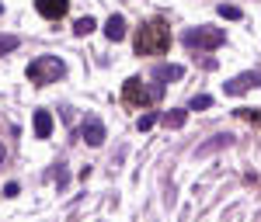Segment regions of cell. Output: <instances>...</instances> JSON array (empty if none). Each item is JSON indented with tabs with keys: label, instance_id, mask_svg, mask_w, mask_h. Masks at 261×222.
Masks as SVG:
<instances>
[{
	"label": "cell",
	"instance_id": "d6986e66",
	"mask_svg": "<svg viewBox=\"0 0 261 222\" xmlns=\"http://www.w3.org/2000/svg\"><path fill=\"white\" fill-rule=\"evenodd\" d=\"M18 191H21V184H14V181H7V184H4V195H7V198H14Z\"/></svg>",
	"mask_w": 261,
	"mask_h": 222
},
{
	"label": "cell",
	"instance_id": "7a4b0ae2",
	"mask_svg": "<svg viewBox=\"0 0 261 222\" xmlns=\"http://www.w3.org/2000/svg\"><path fill=\"white\" fill-rule=\"evenodd\" d=\"M164 98V83L161 80H153V87L150 83H143L140 77H133V80H125L122 83V104H133V108H140V104H157Z\"/></svg>",
	"mask_w": 261,
	"mask_h": 222
},
{
	"label": "cell",
	"instance_id": "7402d4cb",
	"mask_svg": "<svg viewBox=\"0 0 261 222\" xmlns=\"http://www.w3.org/2000/svg\"><path fill=\"white\" fill-rule=\"evenodd\" d=\"M0 14H4V7H0Z\"/></svg>",
	"mask_w": 261,
	"mask_h": 222
},
{
	"label": "cell",
	"instance_id": "7c38bea8",
	"mask_svg": "<svg viewBox=\"0 0 261 222\" xmlns=\"http://www.w3.org/2000/svg\"><path fill=\"white\" fill-rule=\"evenodd\" d=\"M161 121H164V129H181V125L188 121V111H185V108H174V111L161 115Z\"/></svg>",
	"mask_w": 261,
	"mask_h": 222
},
{
	"label": "cell",
	"instance_id": "8fae6325",
	"mask_svg": "<svg viewBox=\"0 0 261 222\" xmlns=\"http://www.w3.org/2000/svg\"><path fill=\"white\" fill-rule=\"evenodd\" d=\"M230 142H233V136L220 132V136H213V142H202V146L195 149V153H199V156H209V153H216V149H226Z\"/></svg>",
	"mask_w": 261,
	"mask_h": 222
},
{
	"label": "cell",
	"instance_id": "5bb4252c",
	"mask_svg": "<svg viewBox=\"0 0 261 222\" xmlns=\"http://www.w3.org/2000/svg\"><path fill=\"white\" fill-rule=\"evenodd\" d=\"M94 28H98V24H94V18H81L77 24H73V31H77V35H91Z\"/></svg>",
	"mask_w": 261,
	"mask_h": 222
},
{
	"label": "cell",
	"instance_id": "30bf717a",
	"mask_svg": "<svg viewBox=\"0 0 261 222\" xmlns=\"http://www.w3.org/2000/svg\"><path fill=\"white\" fill-rule=\"evenodd\" d=\"M32 125H35V136H39V139H49V136H53V115H49V111H42V108H39Z\"/></svg>",
	"mask_w": 261,
	"mask_h": 222
},
{
	"label": "cell",
	"instance_id": "e0dca14e",
	"mask_svg": "<svg viewBox=\"0 0 261 222\" xmlns=\"http://www.w3.org/2000/svg\"><path fill=\"white\" fill-rule=\"evenodd\" d=\"M153 125H157V115H153V111H150V115H143V118L136 121V129H140V132H150Z\"/></svg>",
	"mask_w": 261,
	"mask_h": 222
},
{
	"label": "cell",
	"instance_id": "44dd1931",
	"mask_svg": "<svg viewBox=\"0 0 261 222\" xmlns=\"http://www.w3.org/2000/svg\"><path fill=\"white\" fill-rule=\"evenodd\" d=\"M4 156H7V149H4V146H0V163H4Z\"/></svg>",
	"mask_w": 261,
	"mask_h": 222
},
{
	"label": "cell",
	"instance_id": "4fadbf2b",
	"mask_svg": "<svg viewBox=\"0 0 261 222\" xmlns=\"http://www.w3.org/2000/svg\"><path fill=\"white\" fill-rule=\"evenodd\" d=\"M21 45V39L18 35H0V56H7V52H14Z\"/></svg>",
	"mask_w": 261,
	"mask_h": 222
},
{
	"label": "cell",
	"instance_id": "277c9868",
	"mask_svg": "<svg viewBox=\"0 0 261 222\" xmlns=\"http://www.w3.org/2000/svg\"><path fill=\"white\" fill-rule=\"evenodd\" d=\"M181 42H185V49H220L226 35H223L220 28H185L181 31Z\"/></svg>",
	"mask_w": 261,
	"mask_h": 222
},
{
	"label": "cell",
	"instance_id": "8992f818",
	"mask_svg": "<svg viewBox=\"0 0 261 222\" xmlns=\"http://www.w3.org/2000/svg\"><path fill=\"white\" fill-rule=\"evenodd\" d=\"M35 7H39V14H42V18L56 21V18H63V14H66L70 0H35Z\"/></svg>",
	"mask_w": 261,
	"mask_h": 222
},
{
	"label": "cell",
	"instance_id": "9a60e30c",
	"mask_svg": "<svg viewBox=\"0 0 261 222\" xmlns=\"http://www.w3.org/2000/svg\"><path fill=\"white\" fill-rule=\"evenodd\" d=\"M188 108H192V111H205V108H213V98H209V94H199V98H192Z\"/></svg>",
	"mask_w": 261,
	"mask_h": 222
},
{
	"label": "cell",
	"instance_id": "ba28073f",
	"mask_svg": "<svg viewBox=\"0 0 261 222\" xmlns=\"http://www.w3.org/2000/svg\"><path fill=\"white\" fill-rule=\"evenodd\" d=\"M185 77V66H153V80L161 83H178Z\"/></svg>",
	"mask_w": 261,
	"mask_h": 222
},
{
	"label": "cell",
	"instance_id": "6da1fadb",
	"mask_svg": "<svg viewBox=\"0 0 261 222\" xmlns=\"http://www.w3.org/2000/svg\"><path fill=\"white\" fill-rule=\"evenodd\" d=\"M133 45H136V56H161V52H167V45H171V28L161 18L143 21Z\"/></svg>",
	"mask_w": 261,
	"mask_h": 222
},
{
	"label": "cell",
	"instance_id": "9c48e42d",
	"mask_svg": "<svg viewBox=\"0 0 261 222\" xmlns=\"http://www.w3.org/2000/svg\"><path fill=\"white\" fill-rule=\"evenodd\" d=\"M122 35H125V18H122V14H112V18L105 21V39L119 42Z\"/></svg>",
	"mask_w": 261,
	"mask_h": 222
},
{
	"label": "cell",
	"instance_id": "5b68a950",
	"mask_svg": "<svg viewBox=\"0 0 261 222\" xmlns=\"http://www.w3.org/2000/svg\"><path fill=\"white\" fill-rule=\"evenodd\" d=\"M254 83H261V73H241V77H233V80L226 83L223 90H226L230 98H237V94H247Z\"/></svg>",
	"mask_w": 261,
	"mask_h": 222
},
{
	"label": "cell",
	"instance_id": "2e32d148",
	"mask_svg": "<svg viewBox=\"0 0 261 222\" xmlns=\"http://www.w3.org/2000/svg\"><path fill=\"white\" fill-rule=\"evenodd\" d=\"M220 18H230V21H241V7H233V4H220Z\"/></svg>",
	"mask_w": 261,
	"mask_h": 222
},
{
	"label": "cell",
	"instance_id": "ffe728a7",
	"mask_svg": "<svg viewBox=\"0 0 261 222\" xmlns=\"http://www.w3.org/2000/svg\"><path fill=\"white\" fill-rule=\"evenodd\" d=\"M199 66H205V70H216V59H205V56H199Z\"/></svg>",
	"mask_w": 261,
	"mask_h": 222
},
{
	"label": "cell",
	"instance_id": "52a82bcc",
	"mask_svg": "<svg viewBox=\"0 0 261 222\" xmlns=\"http://www.w3.org/2000/svg\"><path fill=\"white\" fill-rule=\"evenodd\" d=\"M84 142H87V146H101V142H105V125H101L98 118L84 121Z\"/></svg>",
	"mask_w": 261,
	"mask_h": 222
},
{
	"label": "cell",
	"instance_id": "3957f363",
	"mask_svg": "<svg viewBox=\"0 0 261 222\" xmlns=\"http://www.w3.org/2000/svg\"><path fill=\"white\" fill-rule=\"evenodd\" d=\"M28 80L32 83H39V87H45V83H56L66 77V62L60 59V56H39V59H32L28 62Z\"/></svg>",
	"mask_w": 261,
	"mask_h": 222
},
{
	"label": "cell",
	"instance_id": "ac0fdd59",
	"mask_svg": "<svg viewBox=\"0 0 261 222\" xmlns=\"http://www.w3.org/2000/svg\"><path fill=\"white\" fill-rule=\"evenodd\" d=\"M241 118H247V121H261V115H258V108H244V111H237Z\"/></svg>",
	"mask_w": 261,
	"mask_h": 222
}]
</instances>
